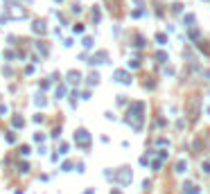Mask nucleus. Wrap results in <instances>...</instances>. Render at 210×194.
I'll return each instance as SVG.
<instances>
[{
    "label": "nucleus",
    "instance_id": "f03ea898",
    "mask_svg": "<svg viewBox=\"0 0 210 194\" xmlns=\"http://www.w3.org/2000/svg\"><path fill=\"white\" fill-rule=\"evenodd\" d=\"M185 169H188V162H183V160H181V162L176 165V172H185Z\"/></svg>",
    "mask_w": 210,
    "mask_h": 194
},
{
    "label": "nucleus",
    "instance_id": "f257e3e1",
    "mask_svg": "<svg viewBox=\"0 0 210 194\" xmlns=\"http://www.w3.org/2000/svg\"><path fill=\"white\" fill-rule=\"evenodd\" d=\"M75 140H79V142H88V133H86V131H84V129H81V131H77V133H75Z\"/></svg>",
    "mask_w": 210,
    "mask_h": 194
}]
</instances>
